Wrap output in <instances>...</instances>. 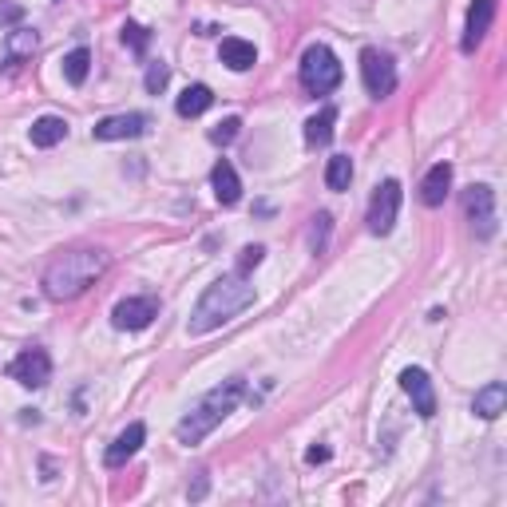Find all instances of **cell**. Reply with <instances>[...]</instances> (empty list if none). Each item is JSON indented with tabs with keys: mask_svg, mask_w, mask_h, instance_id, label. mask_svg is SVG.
I'll use <instances>...</instances> for the list:
<instances>
[{
	"mask_svg": "<svg viewBox=\"0 0 507 507\" xmlns=\"http://www.w3.org/2000/svg\"><path fill=\"white\" fill-rule=\"evenodd\" d=\"M246 306H254V286L246 282V274L234 269V274H226L214 286H207V294L199 297V306H194V314H190V333L202 337V333L222 329L226 321H234Z\"/></svg>",
	"mask_w": 507,
	"mask_h": 507,
	"instance_id": "6da1fadb",
	"label": "cell"
},
{
	"mask_svg": "<svg viewBox=\"0 0 507 507\" xmlns=\"http://www.w3.org/2000/svg\"><path fill=\"white\" fill-rule=\"evenodd\" d=\"M107 269V254L95 246L83 250H68L44 269V297L48 301H75L80 294H88V286Z\"/></svg>",
	"mask_w": 507,
	"mask_h": 507,
	"instance_id": "7a4b0ae2",
	"label": "cell"
},
{
	"mask_svg": "<svg viewBox=\"0 0 507 507\" xmlns=\"http://www.w3.org/2000/svg\"><path fill=\"white\" fill-rule=\"evenodd\" d=\"M242 393H246V381L242 376H230V381H222V385H214L207 396H202L199 405L190 408L187 416L175 424V436H179V444H199V440H207L214 428L222 424L226 416L239 408V401H242Z\"/></svg>",
	"mask_w": 507,
	"mask_h": 507,
	"instance_id": "3957f363",
	"label": "cell"
},
{
	"mask_svg": "<svg viewBox=\"0 0 507 507\" xmlns=\"http://www.w3.org/2000/svg\"><path fill=\"white\" fill-rule=\"evenodd\" d=\"M297 75H301V88L309 95H329L341 83V63L326 44H309L306 56H301Z\"/></svg>",
	"mask_w": 507,
	"mask_h": 507,
	"instance_id": "277c9868",
	"label": "cell"
},
{
	"mask_svg": "<svg viewBox=\"0 0 507 507\" xmlns=\"http://www.w3.org/2000/svg\"><path fill=\"white\" fill-rule=\"evenodd\" d=\"M396 214H401V182L396 179H385L381 187L373 190V202H369V230L376 239H385L388 230L396 226Z\"/></svg>",
	"mask_w": 507,
	"mask_h": 507,
	"instance_id": "5b68a950",
	"label": "cell"
},
{
	"mask_svg": "<svg viewBox=\"0 0 507 507\" xmlns=\"http://www.w3.org/2000/svg\"><path fill=\"white\" fill-rule=\"evenodd\" d=\"M361 80H365V92H369L373 100H385V95H393V88H396V63L388 60L381 48H365L361 52Z\"/></svg>",
	"mask_w": 507,
	"mask_h": 507,
	"instance_id": "8992f818",
	"label": "cell"
},
{
	"mask_svg": "<svg viewBox=\"0 0 507 507\" xmlns=\"http://www.w3.org/2000/svg\"><path fill=\"white\" fill-rule=\"evenodd\" d=\"M463 210H468V222L476 230V239H492L495 234V190L488 182H476L463 194Z\"/></svg>",
	"mask_w": 507,
	"mask_h": 507,
	"instance_id": "52a82bcc",
	"label": "cell"
},
{
	"mask_svg": "<svg viewBox=\"0 0 507 507\" xmlns=\"http://www.w3.org/2000/svg\"><path fill=\"white\" fill-rule=\"evenodd\" d=\"M8 376L24 388H44L52 376V357L44 349H24L13 365H8Z\"/></svg>",
	"mask_w": 507,
	"mask_h": 507,
	"instance_id": "ba28073f",
	"label": "cell"
},
{
	"mask_svg": "<svg viewBox=\"0 0 507 507\" xmlns=\"http://www.w3.org/2000/svg\"><path fill=\"white\" fill-rule=\"evenodd\" d=\"M159 317V301L155 297H123L112 309V326L115 329H147Z\"/></svg>",
	"mask_w": 507,
	"mask_h": 507,
	"instance_id": "9c48e42d",
	"label": "cell"
},
{
	"mask_svg": "<svg viewBox=\"0 0 507 507\" xmlns=\"http://www.w3.org/2000/svg\"><path fill=\"white\" fill-rule=\"evenodd\" d=\"M143 132H147V115H139V112L107 115V120H100L92 127V135L103 139V143H112V139H139Z\"/></svg>",
	"mask_w": 507,
	"mask_h": 507,
	"instance_id": "30bf717a",
	"label": "cell"
},
{
	"mask_svg": "<svg viewBox=\"0 0 507 507\" xmlns=\"http://www.w3.org/2000/svg\"><path fill=\"white\" fill-rule=\"evenodd\" d=\"M401 388L408 393V401H413V408L420 416H436V393H433V381H428L424 369H405L401 373Z\"/></svg>",
	"mask_w": 507,
	"mask_h": 507,
	"instance_id": "8fae6325",
	"label": "cell"
},
{
	"mask_svg": "<svg viewBox=\"0 0 507 507\" xmlns=\"http://www.w3.org/2000/svg\"><path fill=\"white\" fill-rule=\"evenodd\" d=\"M492 16H495V0H472L468 24H463V40H460L463 52H476L480 48V40L488 36V28H492Z\"/></svg>",
	"mask_w": 507,
	"mask_h": 507,
	"instance_id": "7c38bea8",
	"label": "cell"
},
{
	"mask_svg": "<svg viewBox=\"0 0 507 507\" xmlns=\"http://www.w3.org/2000/svg\"><path fill=\"white\" fill-rule=\"evenodd\" d=\"M143 440H147V428L143 424H127L123 433L112 440V448L103 452V463H107V468H123V463L132 460L139 448H143Z\"/></svg>",
	"mask_w": 507,
	"mask_h": 507,
	"instance_id": "4fadbf2b",
	"label": "cell"
},
{
	"mask_svg": "<svg viewBox=\"0 0 507 507\" xmlns=\"http://www.w3.org/2000/svg\"><path fill=\"white\" fill-rule=\"evenodd\" d=\"M210 187H214V199L222 202V207H234V202L242 199V182H239V171H234L230 163H222L210 171Z\"/></svg>",
	"mask_w": 507,
	"mask_h": 507,
	"instance_id": "5bb4252c",
	"label": "cell"
},
{
	"mask_svg": "<svg viewBox=\"0 0 507 507\" xmlns=\"http://www.w3.org/2000/svg\"><path fill=\"white\" fill-rule=\"evenodd\" d=\"M219 56H222V63H226L230 72H250V68H254V60H258V52H254L250 40L226 36V40H222V48H219Z\"/></svg>",
	"mask_w": 507,
	"mask_h": 507,
	"instance_id": "9a60e30c",
	"label": "cell"
},
{
	"mask_svg": "<svg viewBox=\"0 0 507 507\" xmlns=\"http://www.w3.org/2000/svg\"><path fill=\"white\" fill-rule=\"evenodd\" d=\"M448 187H452V167L436 163L424 175V182H420V199H424V207H440V202L448 199Z\"/></svg>",
	"mask_w": 507,
	"mask_h": 507,
	"instance_id": "2e32d148",
	"label": "cell"
},
{
	"mask_svg": "<svg viewBox=\"0 0 507 507\" xmlns=\"http://www.w3.org/2000/svg\"><path fill=\"white\" fill-rule=\"evenodd\" d=\"M507 408V385L503 381H492V385H483L480 393H476V401H472V413L483 416V420H495Z\"/></svg>",
	"mask_w": 507,
	"mask_h": 507,
	"instance_id": "e0dca14e",
	"label": "cell"
},
{
	"mask_svg": "<svg viewBox=\"0 0 507 507\" xmlns=\"http://www.w3.org/2000/svg\"><path fill=\"white\" fill-rule=\"evenodd\" d=\"M63 135H68V123H63L60 115H40V120L28 127L32 147H56V143H63Z\"/></svg>",
	"mask_w": 507,
	"mask_h": 507,
	"instance_id": "ac0fdd59",
	"label": "cell"
},
{
	"mask_svg": "<svg viewBox=\"0 0 507 507\" xmlns=\"http://www.w3.org/2000/svg\"><path fill=\"white\" fill-rule=\"evenodd\" d=\"M210 103H214V95H210V88H207V83H190V88L179 95L175 112L182 115V120H194V115H202Z\"/></svg>",
	"mask_w": 507,
	"mask_h": 507,
	"instance_id": "d6986e66",
	"label": "cell"
},
{
	"mask_svg": "<svg viewBox=\"0 0 507 507\" xmlns=\"http://www.w3.org/2000/svg\"><path fill=\"white\" fill-rule=\"evenodd\" d=\"M333 123H337V112H333V107H321L314 120L306 123V143L309 147H326L333 139Z\"/></svg>",
	"mask_w": 507,
	"mask_h": 507,
	"instance_id": "ffe728a7",
	"label": "cell"
},
{
	"mask_svg": "<svg viewBox=\"0 0 507 507\" xmlns=\"http://www.w3.org/2000/svg\"><path fill=\"white\" fill-rule=\"evenodd\" d=\"M353 182V159L349 155H333L326 163V187L329 190H349Z\"/></svg>",
	"mask_w": 507,
	"mask_h": 507,
	"instance_id": "44dd1931",
	"label": "cell"
},
{
	"mask_svg": "<svg viewBox=\"0 0 507 507\" xmlns=\"http://www.w3.org/2000/svg\"><path fill=\"white\" fill-rule=\"evenodd\" d=\"M88 68H92V52L88 48H75L63 56V75H68V83H83L88 80Z\"/></svg>",
	"mask_w": 507,
	"mask_h": 507,
	"instance_id": "7402d4cb",
	"label": "cell"
},
{
	"mask_svg": "<svg viewBox=\"0 0 507 507\" xmlns=\"http://www.w3.org/2000/svg\"><path fill=\"white\" fill-rule=\"evenodd\" d=\"M36 52V32H28V28H16V32H8V52H5V60H24Z\"/></svg>",
	"mask_w": 507,
	"mask_h": 507,
	"instance_id": "603a6c76",
	"label": "cell"
},
{
	"mask_svg": "<svg viewBox=\"0 0 507 507\" xmlns=\"http://www.w3.org/2000/svg\"><path fill=\"white\" fill-rule=\"evenodd\" d=\"M239 127H242V120H239V115H226V120H222V123L210 132V143H219V147L234 143V139H239Z\"/></svg>",
	"mask_w": 507,
	"mask_h": 507,
	"instance_id": "cb8c5ba5",
	"label": "cell"
},
{
	"mask_svg": "<svg viewBox=\"0 0 507 507\" xmlns=\"http://www.w3.org/2000/svg\"><path fill=\"white\" fill-rule=\"evenodd\" d=\"M167 80H171V68H167V63L163 60H155V63H151V68H147V92L151 95H159V92H163L167 88Z\"/></svg>",
	"mask_w": 507,
	"mask_h": 507,
	"instance_id": "d4e9b609",
	"label": "cell"
},
{
	"mask_svg": "<svg viewBox=\"0 0 507 507\" xmlns=\"http://www.w3.org/2000/svg\"><path fill=\"white\" fill-rule=\"evenodd\" d=\"M123 44H132L135 52H147V44H151L147 28L143 24H123Z\"/></svg>",
	"mask_w": 507,
	"mask_h": 507,
	"instance_id": "484cf974",
	"label": "cell"
},
{
	"mask_svg": "<svg viewBox=\"0 0 507 507\" xmlns=\"http://www.w3.org/2000/svg\"><path fill=\"white\" fill-rule=\"evenodd\" d=\"M262 258H266L262 246H246L242 258H239V274H250V269H254L258 262H262Z\"/></svg>",
	"mask_w": 507,
	"mask_h": 507,
	"instance_id": "4316f807",
	"label": "cell"
},
{
	"mask_svg": "<svg viewBox=\"0 0 507 507\" xmlns=\"http://www.w3.org/2000/svg\"><path fill=\"white\" fill-rule=\"evenodd\" d=\"M326 234H329V214H317L314 219V250H326Z\"/></svg>",
	"mask_w": 507,
	"mask_h": 507,
	"instance_id": "83f0119b",
	"label": "cell"
},
{
	"mask_svg": "<svg viewBox=\"0 0 507 507\" xmlns=\"http://www.w3.org/2000/svg\"><path fill=\"white\" fill-rule=\"evenodd\" d=\"M13 20H20V8L16 5H5V8H0V24H13Z\"/></svg>",
	"mask_w": 507,
	"mask_h": 507,
	"instance_id": "f1b7e54d",
	"label": "cell"
},
{
	"mask_svg": "<svg viewBox=\"0 0 507 507\" xmlns=\"http://www.w3.org/2000/svg\"><path fill=\"white\" fill-rule=\"evenodd\" d=\"M306 460H309V463H326V460H329V448H309Z\"/></svg>",
	"mask_w": 507,
	"mask_h": 507,
	"instance_id": "f546056e",
	"label": "cell"
}]
</instances>
